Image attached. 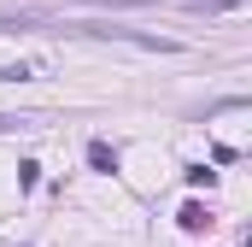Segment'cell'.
Returning <instances> with one entry per match:
<instances>
[{
  "label": "cell",
  "mask_w": 252,
  "mask_h": 247,
  "mask_svg": "<svg viewBox=\"0 0 252 247\" xmlns=\"http://www.w3.org/2000/svg\"><path fill=\"white\" fill-rule=\"evenodd\" d=\"M241 0H188V12H199V18H217V12H235Z\"/></svg>",
  "instance_id": "3"
},
{
  "label": "cell",
  "mask_w": 252,
  "mask_h": 247,
  "mask_svg": "<svg viewBox=\"0 0 252 247\" xmlns=\"http://www.w3.org/2000/svg\"><path fill=\"white\" fill-rule=\"evenodd\" d=\"M94 6H147V0H94Z\"/></svg>",
  "instance_id": "5"
},
{
  "label": "cell",
  "mask_w": 252,
  "mask_h": 247,
  "mask_svg": "<svg viewBox=\"0 0 252 247\" xmlns=\"http://www.w3.org/2000/svg\"><path fill=\"white\" fill-rule=\"evenodd\" d=\"M176 224H182V230H193V236H199V230H205V224H211V212H205V206H199V200H188V206H182V212H176Z\"/></svg>",
  "instance_id": "1"
},
{
  "label": "cell",
  "mask_w": 252,
  "mask_h": 247,
  "mask_svg": "<svg viewBox=\"0 0 252 247\" xmlns=\"http://www.w3.org/2000/svg\"><path fill=\"white\" fill-rule=\"evenodd\" d=\"M88 165H94V171H118V153H112L106 141H88Z\"/></svg>",
  "instance_id": "2"
},
{
  "label": "cell",
  "mask_w": 252,
  "mask_h": 247,
  "mask_svg": "<svg viewBox=\"0 0 252 247\" xmlns=\"http://www.w3.org/2000/svg\"><path fill=\"white\" fill-rule=\"evenodd\" d=\"M18 124H30V118H12V112H0V129H18Z\"/></svg>",
  "instance_id": "4"
}]
</instances>
